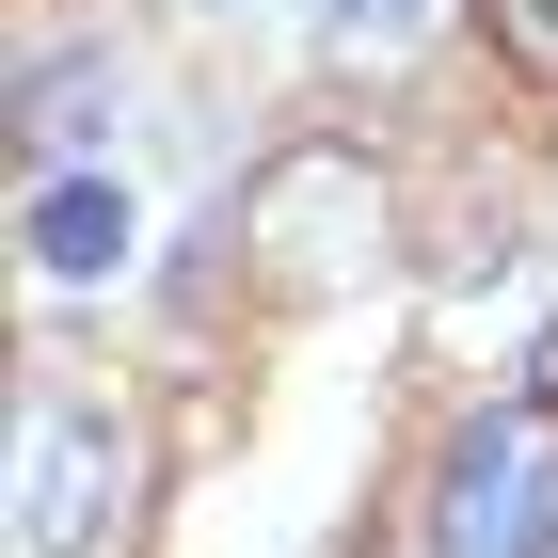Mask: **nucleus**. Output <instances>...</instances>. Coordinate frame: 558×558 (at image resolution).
I'll list each match as a JSON object with an SVG mask.
<instances>
[{
    "label": "nucleus",
    "mask_w": 558,
    "mask_h": 558,
    "mask_svg": "<svg viewBox=\"0 0 558 558\" xmlns=\"http://www.w3.org/2000/svg\"><path fill=\"white\" fill-rule=\"evenodd\" d=\"M384 160L367 144H271L256 192H240V288L288 303V319H319L336 288H367V256H384Z\"/></svg>",
    "instance_id": "obj_1"
},
{
    "label": "nucleus",
    "mask_w": 558,
    "mask_h": 558,
    "mask_svg": "<svg viewBox=\"0 0 558 558\" xmlns=\"http://www.w3.org/2000/svg\"><path fill=\"white\" fill-rule=\"evenodd\" d=\"M129 415L112 399H33V447H16V543L33 558H112V526H129Z\"/></svg>",
    "instance_id": "obj_2"
},
{
    "label": "nucleus",
    "mask_w": 558,
    "mask_h": 558,
    "mask_svg": "<svg viewBox=\"0 0 558 558\" xmlns=\"http://www.w3.org/2000/svg\"><path fill=\"white\" fill-rule=\"evenodd\" d=\"M526 495H543V463H526V415H478L463 447H447V478H430V558H511Z\"/></svg>",
    "instance_id": "obj_3"
},
{
    "label": "nucleus",
    "mask_w": 558,
    "mask_h": 558,
    "mask_svg": "<svg viewBox=\"0 0 558 558\" xmlns=\"http://www.w3.org/2000/svg\"><path fill=\"white\" fill-rule=\"evenodd\" d=\"M33 271L48 288H96V271H129V240H144V208H129V175L112 160H64V175H33Z\"/></svg>",
    "instance_id": "obj_4"
},
{
    "label": "nucleus",
    "mask_w": 558,
    "mask_h": 558,
    "mask_svg": "<svg viewBox=\"0 0 558 558\" xmlns=\"http://www.w3.org/2000/svg\"><path fill=\"white\" fill-rule=\"evenodd\" d=\"M96 112H112V64H96V48H48L33 81H16V144H33L48 175H64V144H81Z\"/></svg>",
    "instance_id": "obj_5"
},
{
    "label": "nucleus",
    "mask_w": 558,
    "mask_h": 558,
    "mask_svg": "<svg viewBox=\"0 0 558 558\" xmlns=\"http://www.w3.org/2000/svg\"><path fill=\"white\" fill-rule=\"evenodd\" d=\"M478 33H495V64L526 96H558V0H478Z\"/></svg>",
    "instance_id": "obj_6"
},
{
    "label": "nucleus",
    "mask_w": 558,
    "mask_h": 558,
    "mask_svg": "<svg viewBox=\"0 0 558 558\" xmlns=\"http://www.w3.org/2000/svg\"><path fill=\"white\" fill-rule=\"evenodd\" d=\"M336 33H415V0H319Z\"/></svg>",
    "instance_id": "obj_7"
},
{
    "label": "nucleus",
    "mask_w": 558,
    "mask_h": 558,
    "mask_svg": "<svg viewBox=\"0 0 558 558\" xmlns=\"http://www.w3.org/2000/svg\"><path fill=\"white\" fill-rule=\"evenodd\" d=\"M526 399H558V319H543V336H526Z\"/></svg>",
    "instance_id": "obj_8"
},
{
    "label": "nucleus",
    "mask_w": 558,
    "mask_h": 558,
    "mask_svg": "<svg viewBox=\"0 0 558 558\" xmlns=\"http://www.w3.org/2000/svg\"><path fill=\"white\" fill-rule=\"evenodd\" d=\"M319 558H384V543H319Z\"/></svg>",
    "instance_id": "obj_9"
}]
</instances>
